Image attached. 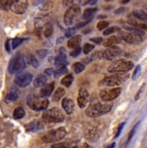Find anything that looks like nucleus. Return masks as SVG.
<instances>
[{
    "label": "nucleus",
    "instance_id": "28",
    "mask_svg": "<svg viewBox=\"0 0 147 148\" xmlns=\"http://www.w3.org/2000/svg\"><path fill=\"white\" fill-rule=\"evenodd\" d=\"M118 42V38L116 36H115V35H113V36H111L110 38H108V39L105 40V42H103V45L105 48H109V47L115 45L116 44H117Z\"/></svg>",
    "mask_w": 147,
    "mask_h": 148
},
{
    "label": "nucleus",
    "instance_id": "45",
    "mask_svg": "<svg viewBox=\"0 0 147 148\" xmlns=\"http://www.w3.org/2000/svg\"><path fill=\"white\" fill-rule=\"evenodd\" d=\"M139 124H140V122H137L136 125H135L134 127H133V128L132 129L131 131L130 132H129V138H128V143H129V141H130V140H131V138H132V137H133V136L134 135L135 132H136V130H137V128H138V127H139Z\"/></svg>",
    "mask_w": 147,
    "mask_h": 148
},
{
    "label": "nucleus",
    "instance_id": "8",
    "mask_svg": "<svg viewBox=\"0 0 147 148\" xmlns=\"http://www.w3.org/2000/svg\"><path fill=\"white\" fill-rule=\"evenodd\" d=\"M133 67V62L120 59L113 62L108 68V71L109 73H124L130 71Z\"/></svg>",
    "mask_w": 147,
    "mask_h": 148
},
{
    "label": "nucleus",
    "instance_id": "6",
    "mask_svg": "<svg viewBox=\"0 0 147 148\" xmlns=\"http://www.w3.org/2000/svg\"><path fill=\"white\" fill-rule=\"evenodd\" d=\"M67 134V131L64 127H59L55 130L48 131L43 137L42 140L45 143H55L63 140Z\"/></svg>",
    "mask_w": 147,
    "mask_h": 148
},
{
    "label": "nucleus",
    "instance_id": "61",
    "mask_svg": "<svg viewBox=\"0 0 147 148\" xmlns=\"http://www.w3.org/2000/svg\"><path fill=\"white\" fill-rule=\"evenodd\" d=\"M129 1H130V0H122L121 1V3L122 4H127V3H129Z\"/></svg>",
    "mask_w": 147,
    "mask_h": 148
},
{
    "label": "nucleus",
    "instance_id": "51",
    "mask_svg": "<svg viewBox=\"0 0 147 148\" xmlns=\"http://www.w3.org/2000/svg\"><path fill=\"white\" fill-rule=\"evenodd\" d=\"M90 21H91V20H86V21L84 22V23H78L77 25L76 26V27L75 28H80V27H84L85 25H86L88 23H90Z\"/></svg>",
    "mask_w": 147,
    "mask_h": 148
},
{
    "label": "nucleus",
    "instance_id": "32",
    "mask_svg": "<svg viewBox=\"0 0 147 148\" xmlns=\"http://www.w3.org/2000/svg\"><path fill=\"white\" fill-rule=\"evenodd\" d=\"M128 23H129V25L131 26L135 27H138L140 28V29H146V23H139V22L136 21L135 19H129L128 20Z\"/></svg>",
    "mask_w": 147,
    "mask_h": 148
},
{
    "label": "nucleus",
    "instance_id": "54",
    "mask_svg": "<svg viewBox=\"0 0 147 148\" xmlns=\"http://www.w3.org/2000/svg\"><path fill=\"white\" fill-rule=\"evenodd\" d=\"M124 11H125V9L123 8V7H120V8L117 9V10L114 12V13L116 14H121V13H123Z\"/></svg>",
    "mask_w": 147,
    "mask_h": 148
},
{
    "label": "nucleus",
    "instance_id": "31",
    "mask_svg": "<svg viewBox=\"0 0 147 148\" xmlns=\"http://www.w3.org/2000/svg\"><path fill=\"white\" fill-rule=\"evenodd\" d=\"M73 80H74V78H73V75L68 74V75H66L61 80V84H63L64 86L68 88V87H70V85L73 84Z\"/></svg>",
    "mask_w": 147,
    "mask_h": 148
},
{
    "label": "nucleus",
    "instance_id": "60",
    "mask_svg": "<svg viewBox=\"0 0 147 148\" xmlns=\"http://www.w3.org/2000/svg\"><path fill=\"white\" fill-rule=\"evenodd\" d=\"M96 2H97V0H91L88 4H91V5H93V4H95Z\"/></svg>",
    "mask_w": 147,
    "mask_h": 148
},
{
    "label": "nucleus",
    "instance_id": "29",
    "mask_svg": "<svg viewBox=\"0 0 147 148\" xmlns=\"http://www.w3.org/2000/svg\"><path fill=\"white\" fill-rule=\"evenodd\" d=\"M25 116V111L21 106L16 108L13 112V117L15 119H20Z\"/></svg>",
    "mask_w": 147,
    "mask_h": 148
},
{
    "label": "nucleus",
    "instance_id": "3",
    "mask_svg": "<svg viewBox=\"0 0 147 148\" xmlns=\"http://www.w3.org/2000/svg\"><path fill=\"white\" fill-rule=\"evenodd\" d=\"M42 119L50 123H60L64 121L65 114L60 109L54 107L45 111L42 114Z\"/></svg>",
    "mask_w": 147,
    "mask_h": 148
},
{
    "label": "nucleus",
    "instance_id": "47",
    "mask_svg": "<svg viewBox=\"0 0 147 148\" xmlns=\"http://www.w3.org/2000/svg\"><path fill=\"white\" fill-rule=\"evenodd\" d=\"M116 29H119L118 28L116 27H111L108 28V29H106L105 31H104L103 35H111V34L115 32L116 31Z\"/></svg>",
    "mask_w": 147,
    "mask_h": 148
},
{
    "label": "nucleus",
    "instance_id": "36",
    "mask_svg": "<svg viewBox=\"0 0 147 148\" xmlns=\"http://www.w3.org/2000/svg\"><path fill=\"white\" fill-rule=\"evenodd\" d=\"M53 33V26L51 23H48L45 26V30H44V35L45 38H49Z\"/></svg>",
    "mask_w": 147,
    "mask_h": 148
},
{
    "label": "nucleus",
    "instance_id": "22",
    "mask_svg": "<svg viewBox=\"0 0 147 148\" xmlns=\"http://www.w3.org/2000/svg\"><path fill=\"white\" fill-rule=\"evenodd\" d=\"M55 65L57 67L66 66L67 65V58L66 55H59L55 59Z\"/></svg>",
    "mask_w": 147,
    "mask_h": 148
},
{
    "label": "nucleus",
    "instance_id": "39",
    "mask_svg": "<svg viewBox=\"0 0 147 148\" xmlns=\"http://www.w3.org/2000/svg\"><path fill=\"white\" fill-rule=\"evenodd\" d=\"M141 73H142V66L140 65H138L136 66V69H135L134 72H133V75H132V79H133V81H136V80L139 79Z\"/></svg>",
    "mask_w": 147,
    "mask_h": 148
},
{
    "label": "nucleus",
    "instance_id": "46",
    "mask_svg": "<svg viewBox=\"0 0 147 148\" xmlns=\"http://www.w3.org/2000/svg\"><path fill=\"white\" fill-rule=\"evenodd\" d=\"M145 86H146L145 85V84H144L143 85L141 86V88H139V90L138 91V92L136 93V96H135V101H137L140 99L141 96L142 95V94H143L144 91V89H145Z\"/></svg>",
    "mask_w": 147,
    "mask_h": 148
},
{
    "label": "nucleus",
    "instance_id": "11",
    "mask_svg": "<svg viewBox=\"0 0 147 148\" xmlns=\"http://www.w3.org/2000/svg\"><path fill=\"white\" fill-rule=\"evenodd\" d=\"M32 78H33V76L32 74L29 73H20L14 77V81L18 86L21 87V88H24L31 84V82L32 81Z\"/></svg>",
    "mask_w": 147,
    "mask_h": 148
},
{
    "label": "nucleus",
    "instance_id": "40",
    "mask_svg": "<svg viewBox=\"0 0 147 148\" xmlns=\"http://www.w3.org/2000/svg\"><path fill=\"white\" fill-rule=\"evenodd\" d=\"M94 48H95V46H94V45H92V44L91 43L85 44L84 47H83V53H84V54H88L90 52H91L94 49Z\"/></svg>",
    "mask_w": 147,
    "mask_h": 148
},
{
    "label": "nucleus",
    "instance_id": "35",
    "mask_svg": "<svg viewBox=\"0 0 147 148\" xmlns=\"http://www.w3.org/2000/svg\"><path fill=\"white\" fill-rule=\"evenodd\" d=\"M14 1L15 0H0V7L4 10H10Z\"/></svg>",
    "mask_w": 147,
    "mask_h": 148
},
{
    "label": "nucleus",
    "instance_id": "12",
    "mask_svg": "<svg viewBox=\"0 0 147 148\" xmlns=\"http://www.w3.org/2000/svg\"><path fill=\"white\" fill-rule=\"evenodd\" d=\"M27 7H28L27 0H15L10 7V10L15 14H22L25 12Z\"/></svg>",
    "mask_w": 147,
    "mask_h": 148
},
{
    "label": "nucleus",
    "instance_id": "53",
    "mask_svg": "<svg viewBox=\"0 0 147 148\" xmlns=\"http://www.w3.org/2000/svg\"><path fill=\"white\" fill-rule=\"evenodd\" d=\"M5 48L7 50V51L8 53H10L11 52V46H10V40H7L6 41V43H5Z\"/></svg>",
    "mask_w": 147,
    "mask_h": 148
},
{
    "label": "nucleus",
    "instance_id": "37",
    "mask_svg": "<svg viewBox=\"0 0 147 148\" xmlns=\"http://www.w3.org/2000/svg\"><path fill=\"white\" fill-rule=\"evenodd\" d=\"M27 38H15L12 40V45L13 49H15L20 45H21L24 40H26Z\"/></svg>",
    "mask_w": 147,
    "mask_h": 148
},
{
    "label": "nucleus",
    "instance_id": "55",
    "mask_svg": "<svg viewBox=\"0 0 147 148\" xmlns=\"http://www.w3.org/2000/svg\"><path fill=\"white\" fill-rule=\"evenodd\" d=\"M59 53L60 55H66V50L64 47H61L59 50Z\"/></svg>",
    "mask_w": 147,
    "mask_h": 148
},
{
    "label": "nucleus",
    "instance_id": "58",
    "mask_svg": "<svg viewBox=\"0 0 147 148\" xmlns=\"http://www.w3.org/2000/svg\"><path fill=\"white\" fill-rule=\"evenodd\" d=\"M43 1V0H35L33 2V5L34 6H38L41 4V2Z\"/></svg>",
    "mask_w": 147,
    "mask_h": 148
},
{
    "label": "nucleus",
    "instance_id": "50",
    "mask_svg": "<svg viewBox=\"0 0 147 148\" xmlns=\"http://www.w3.org/2000/svg\"><path fill=\"white\" fill-rule=\"evenodd\" d=\"M74 0H63V5L64 7H68L73 5V3Z\"/></svg>",
    "mask_w": 147,
    "mask_h": 148
},
{
    "label": "nucleus",
    "instance_id": "17",
    "mask_svg": "<svg viewBox=\"0 0 147 148\" xmlns=\"http://www.w3.org/2000/svg\"><path fill=\"white\" fill-rule=\"evenodd\" d=\"M55 88V83L51 82L50 84H45L43 86H42L40 91H39V96L43 98H47L50 97L52 94Z\"/></svg>",
    "mask_w": 147,
    "mask_h": 148
},
{
    "label": "nucleus",
    "instance_id": "27",
    "mask_svg": "<svg viewBox=\"0 0 147 148\" xmlns=\"http://www.w3.org/2000/svg\"><path fill=\"white\" fill-rule=\"evenodd\" d=\"M133 15L136 17V19L142 21L146 22L147 20V14L145 11L142 10H136L133 11Z\"/></svg>",
    "mask_w": 147,
    "mask_h": 148
},
{
    "label": "nucleus",
    "instance_id": "34",
    "mask_svg": "<svg viewBox=\"0 0 147 148\" xmlns=\"http://www.w3.org/2000/svg\"><path fill=\"white\" fill-rule=\"evenodd\" d=\"M17 99H18V94H17L15 91L12 90V91L7 94V97H6L5 101L6 103H11V102L17 100Z\"/></svg>",
    "mask_w": 147,
    "mask_h": 148
},
{
    "label": "nucleus",
    "instance_id": "20",
    "mask_svg": "<svg viewBox=\"0 0 147 148\" xmlns=\"http://www.w3.org/2000/svg\"><path fill=\"white\" fill-rule=\"evenodd\" d=\"M48 18L47 16H42V17H38L35 19V27L37 29H40L43 28L47 24H48Z\"/></svg>",
    "mask_w": 147,
    "mask_h": 148
},
{
    "label": "nucleus",
    "instance_id": "30",
    "mask_svg": "<svg viewBox=\"0 0 147 148\" xmlns=\"http://www.w3.org/2000/svg\"><path fill=\"white\" fill-rule=\"evenodd\" d=\"M26 60H27V63H29V64L31 65L32 67L35 68V69L39 67V61H38L37 58L35 57L34 55H32V54L29 55V56L26 58Z\"/></svg>",
    "mask_w": 147,
    "mask_h": 148
},
{
    "label": "nucleus",
    "instance_id": "9",
    "mask_svg": "<svg viewBox=\"0 0 147 148\" xmlns=\"http://www.w3.org/2000/svg\"><path fill=\"white\" fill-rule=\"evenodd\" d=\"M121 53V50L118 47L111 46L107 48L104 51H101L96 53V56L99 59H105L108 60H112L118 57Z\"/></svg>",
    "mask_w": 147,
    "mask_h": 148
},
{
    "label": "nucleus",
    "instance_id": "21",
    "mask_svg": "<svg viewBox=\"0 0 147 148\" xmlns=\"http://www.w3.org/2000/svg\"><path fill=\"white\" fill-rule=\"evenodd\" d=\"M47 81H48L47 77L45 76V75H43V74H40V75H38L36 78V79L34 81V86L37 88H41V87L43 86L46 84Z\"/></svg>",
    "mask_w": 147,
    "mask_h": 148
},
{
    "label": "nucleus",
    "instance_id": "24",
    "mask_svg": "<svg viewBox=\"0 0 147 148\" xmlns=\"http://www.w3.org/2000/svg\"><path fill=\"white\" fill-rule=\"evenodd\" d=\"M96 11V8H87L86 10H85L84 12H83V15H82V19H83L84 21H86V20H92L93 16V14H95Z\"/></svg>",
    "mask_w": 147,
    "mask_h": 148
},
{
    "label": "nucleus",
    "instance_id": "18",
    "mask_svg": "<svg viewBox=\"0 0 147 148\" xmlns=\"http://www.w3.org/2000/svg\"><path fill=\"white\" fill-rule=\"evenodd\" d=\"M62 106L64 109L65 112L67 114H71L73 113L75 110V103L73 100L69 98H65L63 99L62 101Z\"/></svg>",
    "mask_w": 147,
    "mask_h": 148
},
{
    "label": "nucleus",
    "instance_id": "14",
    "mask_svg": "<svg viewBox=\"0 0 147 148\" xmlns=\"http://www.w3.org/2000/svg\"><path fill=\"white\" fill-rule=\"evenodd\" d=\"M54 148H90V146L86 143L80 142H65V143H55Z\"/></svg>",
    "mask_w": 147,
    "mask_h": 148
},
{
    "label": "nucleus",
    "instance_id": "26",
    "mask_svg": "<svg viewBox=\"0 0 147 148\" xmlns=\"http://www.w3.org/2000/svg\"><path fill=\"white\" fill-rule=\"evenodd\" d=\"M65 90L62 87H58L52 95V101H59L62 97L65 95Z\"/></svg>",
    "mask_w": 147,
    "mask_h": 148
},
{
    "label": "nucleus",
    "instance_id": "16",
    "mask_svg": "<svg viewBox=\"0 0 147 148\" xmlns=\"http://www.w3.org/2000/svg\"><path fill=\"white\" fill-rule=\"evenodd\" d=\"M89 98V93L86 88H80L78 97V104L79 107L83 109L87 105Z\"/></svg>",
    "mask_w": 147,
    "mask_h": 148
},
{
    "label": "nucleus",
    "instance_id": "1",
    "mask_svg": "<svg viewBox=\"0 0 147 148\" xmlns=\"http://www.w3.org/2000/svg\"><path fill=\"white\" fill-rule=\"evenodd\" d=\"M112 106V103H95L91 104L86 110V114L89 117H98L109 112Z\"/></svg>",
    "mask_w": 147,
    "mask_h": 148
},
{
    "label": "nucleus",
    "instance_id": "33",
    "mask_svg": "<svg viewBox=\"0 0 147 148\" xmlns=\"http://www.w3.org/2000/svg\"><path fill=\"white\" fill-rule=\"evenodd\" d=\"M67 72H68L67 68L66 66H62V67H59L58 69L54 71L53 75L55 78H59L63 75H65V73H67Z\"/></svg>",
    "mask_w": 147,
    "mask_h": 148
},
{
    "label": "nucleus",
    "instance_id": "43",
    "mask_svg": "<svg viewBox=\"0 0 147 148\" xmlns=\"http://www.w3.org/2000/svg\"><path fill=\"white\" fill-rule=\"evenodd\" d=\"M108 25H109L108 22L105 21V20H102V21H100L99 23H98V25H97V28H98L99 30H102V29L106 28L108 26Z\"/></svg>",
    "mask_w": 147,
    "mask_h": 148
},
{
    "label": "nucleus",
    "instance_id": "48",
    "mask_svg": "<svg viewBox=\"0 0 147 148\" xmlns=\"http://www.w3.org/2000/svg\"><path fill=\"white\" fill-rule=\"evenodd\" d=\"M125 122H123V123H121L119 125V127H118V130H117V132L116 133V135H115V138H117V137H118L119 136H120V133H121L122 130H123V127H124L125 126Z\"/></svg>",
    "mask_w": 147,
    "mask_h": 148
},
{
    "label": "nucleus",
    "instance_id": "63",
    "mask_svg": "<svg viewBox=\"0 0 147 148\" xmlns=\"http://www.w3.org/2000/svg\"><path fill=\"white\" fill-rule=\"evenodd\" d=\"M105 1H109V0H105Z\"/></svg>",
    "mask_w": 147,
    "mask_h": 148
},
{
    "label": "nucleus",
    "instance_id": "59",
    "mask_svg": "<svg viewBox=\"0 0 147 148\" xmlns=\"http://www.w3.org/2000/svg\"><path fill=\"white\" fill-rule=\"evenodd\" d=\"M116 146V143H111V145H108L106 147V148H114Z\"/></svg>",
    "mask_w": 147,
    "mask_h": 148
},
{
    "label": "nucleus",
    "instance_id": "7",
    "mask_svg": "<svg viewBox=\"0 0 147 148\" xmlns=\"http://www.w3.org/2000/svg\"><path fill=\"white\" fill-rule=\"evenodd\" d=\"M81 14V9L78 4H73L65 12L64 15V23L67 26L74 25L79 20Z\"/></svg>",
    "mask_w": 147,
    "mask_h": 148
},
{
    "label": "nucleus",
    "instance_id": "23",
    "mask_svg": "<svg viewBox=\"0 0 147 148\" xmlns=\"http://www.w3.org/2000/svg\"><path fill=\"white\" fill-rule=\"evenodd\" d=\"M125 28V29L127 31H129V32L132 34H134V35H139V36L144 37L145 35V32L144 30H142V29L140 28L135 27L133 26H125L123 27Z\"/></svg>",
    "mask_w": 147,
    "mask_h": 148
},
{
    "label": "nucleus",
    "instance_id": "56",
    "mask_svg": "<svg viewBox=\"0 0 147 148\" xmlns=\"http://www.w3.org/2000/svg\"><path fill=\"white\" fill-rule=\"evenodd\" d=\"M90 1H91V0H78L79 3H80V4H82V5H86V4H88Z\"/></svg>",
    "mask_w": 147,
    "mask_h": 148
},
{
    "label": "nucleus",
    "instance_id": "13",
    "mask_svg": "<svg viewBox=\"0 0 147 148\" xmlns=\"http://www.w3.org/2000/svg\"><path fill=\"white\" fill-rule=\"evenodd\" d=\"M119 38L127 43L130 44H139L143 42V38L142 36L134 35L129 32H120L119 33Z\"/></svg>",
    "mask_w": 147,
    "mask_h": 148
},
{
    "label": "nucleus",
    "instance_id": "57",
    "mask_svg": "<svg viewBox=\"0 0 147 148\" xmlns=\"http://www.w3.org/2000/svg\"><path fill=\"white\" fill-rule=\"evenodd\" d=\"M64 40H65V38H63V37H59V38L57 39L56 42H57V44H60L62 43V42H64Z\"/></svg>",
    "mask_w": 147,
    "mask_h": 148
},
{
    "label": "nucleus",
    "instance_id": "15",
    "mask_svg": "<svg viewBox=\"0 0 147 148\" xmlns=\"http://www.w3.org/2000/svg\"><path fill=\"white\" fill-rule=\"evenodd\" d=\"M44 127H45L44 124L41 121L35 119L27 124L25 128L26 132H39L43 130Z\"/></svg>",
    "mask_w": 147,
    "mask_h": 148
},
{
    "label": "nucleus",
    "instance_id": "5",
    "mask_svg": "<svg viewBox=\"0 0 147 148\" xmlns=\"http://www.w3.org/2000/svg\"><path fill=\"white\" fill-rule=\"evenodd\" d=\"M129 78V74L118 73L111 76L105 77L100 83L101 86H103L115 87L121 85Z\"/></svg>",
    "mask_w": 147,
    "mask_h": 148
},
{
    "label": "nucleus",
    "instance_id": "38",
    "mask_svg": "<svg viewBox=\"0 0 147 148\" xmlns=\"http://www.w3.org/2000/svg\"><path fill=\"white\" fill-rule=\"evenodd\" d=\"M85 68H86V66H85V65L83 64L82 63H75L74 66H73L75 73L77 74L80 73L81 72H83V71H84Z\"/></svg>",
    "mask_w": 147,
    "mask_h": 148
},
{
    "label": "nucleus",
    "instance_id": "62",
    "mask_svg": "<svg viewBox=\"0 0 147 148\" xmlns=\"http://www.w3.org/2000/svg\"><path fill=\"white\" fill-rule=\"evenodd\" d=\"M105 16H103V15H99L98 17V19H100V18H105Z\"/></svg>",
    "mask_w": 147,
    "mask_h": 148
},
{
    "label": "nucleus",
    "instance_id": "44",
    "mask_svg": "<svg viewBox=\"0 0 147 148\" xmlns=\"http://www.w3.org/2000/svg\"><path fill=\"white\" fill-rule=\"evenodd\" d=\"M76 30L75 27H70L67 29V31L65 32V37L66 38H71L73 35L76 34Z\"/></svg>",
    "mask_w": 147,
    "mask_h": 148
},
{
    "label": "nucleus",
    "instance_id": "25",
    "mask_svg": "<svg viewBox=\"0 0 147 148\" xmlns=\"http://www.w3.org/2000/svg\"><path fill=\"white\" fill-rule=\"evenodd\" d=\"M53 6V0H43L39 4V10L46 12L50 10Z\"/></svg>",
    "mask_w": 147,
    "mask_h": 148
},
{
    "label": "nucleus",
    "instance_id": "19",
    "mask_svg": "<svg viewBox=\"0 0 147 148\" xmlns=\"http://www.w3.org/2000/svg\"><path fill=\"white\" fill-rule=\"evenodd\" d=\"M80 42H81V36L80 35H73L67 42V47L69 48L73 49V48L79 46Z\"/></svg>",
    "mask_w": 147,
    "mask_h": 148
},
{
    "label": "nucleus",
    "instance_id": "10",
    "mask_svg": "<svg viewBox=\"0 0 147 148\" xmlns=\"http://www.w3.org/2000/svg\"><path fill=\"white\" fill-rule=\"evenodd\" d=\"M121 93V88L117 87L110 89H102L100 91V98L104 101H110L117 98Z\"/></svg>",
    "mask_w": 147,
    "mask_h": 148
},
{
    "label": "nucleus",
    "instance_id": "4",
    "mask_svg": "<svg viewBox=\"0 0 147 148\" xmlns=\"http://www.w3.org/2000/svg\"><path fill=\"white\" fill-rule=\"evenodd\" d=\"M27 67L26 58L22 55H18L12 59L9 63L8 71L11 74L20 73Z\"/></svg>",
    "mask_w": 147,
    "mask_h": 148
},
{
    "label": "nucleus",
    "instance_id": "49",
    "mask_svg": "<svg viewBox=\"0 0 147 148\" xmlns=\"http://www.w3.org/2000/svg\"><path fill=\"white\" fill-rule=\"evenodd\" d=\"M90 40L91 42H93L94 43L97 44V45H99V44H101L103 42V38H101V37H96V38H91Z\"/></svg>",
    "mask_w": 147,
    "mask_h": 148
},
{
    "label": "nucleus",
    "instance_id": "41",
    "mask_svg": "<svg viewBox=\"0 0 147 148\" xmlns=\"http://www.w3.org/2000/svg\"><path fill=\"white\" fill-rule=\"evenodd\" d=\"M48 53H49V50L47 49H41L39 50H37V54L39 56V58L41 59L45 58L48 56Z\"/></svg>",
    "mask_w": 147,
    "mask_h": 148
},
{
    "label": "nucleus",
    "instance_id": "52",
    "mask_svg": "<svg viewBox=\"0 0 147 148\" xmlns=\"http://www.w3.org/2000/svg\"><path fill=\"white\" fill-rule=\"evenodd\" d=\"M53 72H54V70L53 69H52V68L46 69L45 71V73L47 75H48V76H50L51 75H52V74H53Z\"/></svg>",
    "mask_w": 147,
    "mask_h": 148
},
{
    "label": "nucleus",
    "instance_id": "42",
    "mask_svg": "<svg viewBox=\"0 0 147 148\" xmlns=\"http://www.w3.org/2000/svg\"><path fill=\"white\" fill-rule=\"evenodd\" d=\"M80 53H81V48L80 46H78L76 48H73V50L70 53V56L71 57L76 58L80 54Z\"/></svg>",
    "mask_w": 147,
    "mask_h": 148
},
{
    "label": "nucleus",
    "instance_id": "2",
    "mask_svg": "<svg viewBox=\"0 0 147 148\" xmlns=\"http://www.w3.org/2000/svg\"><path fill=\"white\" fill-rule=\"evenodd\" d=\"M27 103L31 109L38 112L45 110L49 105V101L47 98L32 94L27 97Z\"/></svg>",
    "mask_w": 147,
    "mask_h": 148
}]
</instances>
